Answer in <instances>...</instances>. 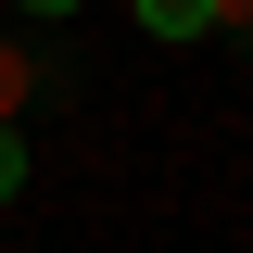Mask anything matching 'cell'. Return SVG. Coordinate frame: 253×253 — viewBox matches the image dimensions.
Listing matches in <instances>:
<instances>
[{"label": "cell", "mask_w": 253, "mask_h": 253, "mask_svg": "<svg viewBox=\"0 0 253 253\" xmlns=\"http://www.w3.org/2000/svg\"><path fill=\"white\" fill-rule=\"evenodd\" d=\"M0 203H26V139L0 126Z\"/></svg>", "instance_id": "4"}, {"label": "cell", "mask_w": 253, "mask_h": 253, "mask_svg": "<svg viewBox=\"0 0 253 253\" xmlns=\"http://www.w3.org/2000/svg\"><path fill=\"white\" fill-rule=\"evenodd\" d=\"M203 26H215L228 51H253V0H203Z\"/></svg>", "instance_id": "3"}, {"label": "cell", "mask_w": 253, "mask_h": 253, "mask_svg": "<svg viewBox=\"0 0 253 253\" xmlns=\"http://www.w3.org/2000/svg\"><path fill=\"white\" fill-rule=\"evenodd\" d=\"M51 101H76V51L63 38H0V126L51 114Z\"/></svg>", "instance_id": "1"}, {"label": "cell", "mask_w": 253, "mask_h": 253, "mask_svg": "<svg viewBox=\"0 0 253 253\" xmlns=\"http://www.w3.org/2000/svg\"><path fill=\"white\" fill-rule=\"evenodd\" d=\"M26 13H38V26H51V13H76V0H26Z\"/></svg>", "instance_id": "5"}, {"label": "cell", "mask_w": 253, "mask_h": 253, "mask_svg": "<svg viewBox=\"0 0 253 253\" xmlns=\"http://www.w3.org/2000/svg\"><path fill=\"white\" fill-rule=\"evenodd\" d=\"M139 26L152 38H203V0H139Z\"/></svg>", "instance_id": "2"}]
</instances>
